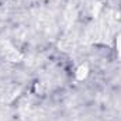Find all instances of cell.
I'll use <instances>...</instances> for the list:
<instances>
[{
	"mask_svg": "<svg viewBox=\"0 0 121 121\" xmlns=\"http://www.w3.org/2000/svg\"><path fill=\"white\" fill-rule=\"evenodd\" d=\"M114 45H116V52H117V55L121 58V31L117 32V35H116Z\"/></svg>",
	"mask_w": 121,
	"mask_h": 121,
	"instance_id": "obj_1",
	"label": "cell"
}]
</instances>
